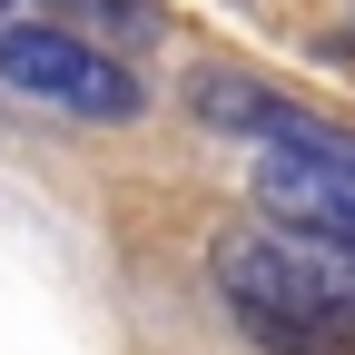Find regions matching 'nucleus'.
Here are the masks:
<instances>
[{"mask_svg": "<svg viewBox=\"0 0 355 355\" xmlns=\"http://www.w3.org/2000/svg\"><path fill=\"white\" fill-rule=\"evenodd\" d=\"M0 89L30 99V109H50V119H69V128H128L148 109L139 69L119 50H99V40L60 30V20H10L0 30Z\"/></svg>", "mask_w": 355, "mask_h": 355, "instance_id": "1", "label": "nucleus"}, {"mask_svg": "<svg viewBox=\"0 0 355 355\" xmlns=\"http://www.w3.org/2000/svg\"><path fill=\"white\" fill-rule=\"evenodd\" d=\"M0 10H10V0H0Z\"/></svg>", "mask_w": 355, "mask_h": 355, "instance_id": "4", "label": "nucleus"}, {"mask_svg": "<svg viewBox=\"0 0 355 355\" xmlns=\"http://www.w3.org/2000/svg\"><path fill=\"white\" fill-rule=\"evenodd\" d=\"M60 30H119V40H158V0H50Z\"/></svg>", "mask_w": 355, "mask_h": 355, "instance_id": "3", "label": "nucleus"}, {"mask_svg": "<svg viewBox=\"0 0 355 355\" xmlns=\"http://www.w3.org/2000/svg\"><path fill=\"white\" fill-rule=\"evenodd\" d=\"M257 207H266V227L316 237V247H345V257H355V168L257 148Z\"/></svg>", "mask_w": 355, "mask_h": 355, "instance_id": "2", "label": "nucleus"}]
</instances>
